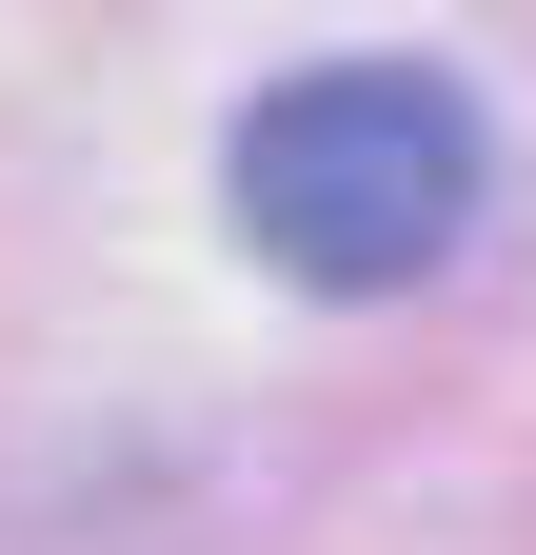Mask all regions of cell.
Segmentation results:
<instances>
[{"label":"cell","mask_w":536,"mask_h":555,"mask_svg":"<svg viewBox=\"0 0 536 555\" xmlns=\"http://www.w3.org/2000/svg\"><path fill=\"white\" fill-rule=\"evenodd\" d=\"M477 179H497V139H477V100H457L437 60H318V80H279L219 139L239 238L279 258V278H318V298L437 278L457 219H477Z\"/></svg>","instance_id":"1"}]
</instances>
